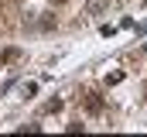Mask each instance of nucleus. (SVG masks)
Returning <instances> with one entry per match:
<instances>
[{
    "instance_id": "4",
    "label": "nucleus",
    "mask_w": 147,
    "mask_h": 137,
    "mask_svg": "<svg viewBox=\"0 0 147 137\" xmlns=\"http://www.w3.org/2000/svg\"><path fill=\"white\" fill-rule=\"evenodd\" d=\"M120 79H123V72H110V75H106V82H110V86H116Z\"/></svg>"
},
{
    "instance_id": "5",
    "label": "nucleus",
    "mask_w": 147,
    "mask_h": 137,
    "mask_svg": "<svg viewBox=\"0 0 147 137\" xmlns=\"http://www.w3.org/2000/svg\"><path fill=\"white\" fill-rule=\"evenodd\" d=\"M137 31H140V34H147V21H140V24H137Z\"/></svg>"
},
{
    "instance_id": "3",
    "label": "nucleus",
    "mask_w": 147,
    "mask_h": 137,
    "mask_svg": "<svg viewBox=\"0 0 147 137\" xmlns=\"http://www.w3.org/2000/svg\"><path fill=\"white\" fill-rule=\"evenodd\" d=\"M51 28H55V17L45 14V17H41V31H51Z\"/></svg>"
},
{
    "instance_id": "8",
    "label": "nucleus",
    "mask_w": 147,
    "mask_h": 137,
    "mask_svg": "<svg viewBox=\"0 0 147 137\" xmlns=\"http://www.w3.org/2000/svg\"><path fill=\"white\" fill-rule=\"evenodd\" d=\"M0 3H3V0H0Z\"/></svg>"
},
{
    "instance_id": "2",
    "label": "nucleus",
    "mask_w": 147,
    "mask_h": 137,
    "mask_svg": "<svg viewBox=\"0 0 147 137\" xmlns=\"http://www.w3.org/2000/svg\"><path fill=\"white\" fill-rule=\"evenodd\" d=\"M110 7V0H86V14H103Z\"/></svg>"
},
{
    "instance_id": "1",
    "label": "nucleus",
    "mask_w": 147,
    "mask_h": 137,
    "mask_svg": "<svg viewBox=\"0 0 147 137\" xmlns=\"http://www.w3.org/2000/svg\"><path fill=\"white\" fill-rule=\"evenodd\" d=\"M86 110H89V113H99V110H103V96H99V93H86Z\"/></svg>"
},
{
    "instance_id": "7",
    "label": "nucleus",
    "mask_w": 147,
    "mask_h": 137,
    "mask_svg": "<svg viewBox=\"0 0 147 137\" xmlns=\"http://www.w3.org/2000/svg\"><path fill=\"white\" fill-rule=\"evenodd\" d=\"M144 52H147V45H144Z\"/></svg>"
},
{
    "instance_id": "6",
    "label": "nucleus",
    "mask_w": 147,
    "mask_h": 137,
    "mask_svg": "<svg viewBox=\"0 0 147 137\" xmlns=\"http://www.w3.org/2000/svg\"><path fill=\"white\" fill-rule=\"evenodd\" d=\"M51 3H65V0H51Z\"/></svg>"
}]
</instances>
